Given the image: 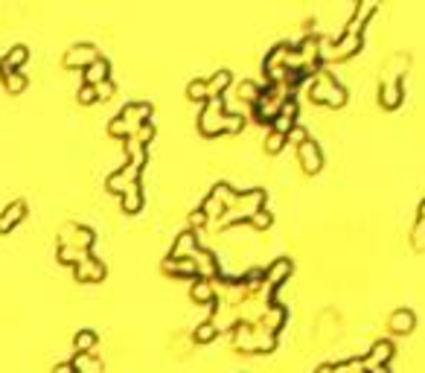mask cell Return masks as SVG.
I'll use <instances>...</instances> for the list:
<instances>
[{
    "label": "cell",
    "mask_w": 425,
    "mask_h": 373,
    "mask_svg": "<svg viewBox=\"0 0 425 373\" xmlns=\"http://www.w3.org/2000/svg\"><path fill=\"white\" fill-rule=\"evenodd\" d=\"M306 91H309V100L311 102H320V105H332V108H341L347 102V88L338 82L329 71L318 67L306 82Z\"/></svg>",
    "instance_id": "6da1fadb"
},
{
    "label": "cell",
    "mask_w": 425,
    "mask_h": 373,
    "mask_svg": "<svg viewBox=\"0 0 425 373\" xmlns=\"http://www.w3.org/2000/svg\"><path fill=\"white\" fill-rule=\"evenodd\" d=\"M262 204H265V190H248L242 192V196H236V201L224 210L221 216V225H233V222H242V219H251L257 210H262Z\"/></svg>",
    "instance_id": "7a4b0ae2"
},
{
    "label": "cell",
    "mask_w": 425,
    "mask_h": 373,
    "mask_svg": "<svg viewBox=\"0 0 425 373\" xmlns=\"http://www.w3.org/2000/svg\"><path fill=\"white\" fill-rule=\"evenodd\" d=\"M224 114H228V108H224L221 96H210L201 108V114H198V129H201L207 137L221 134L224 131Z\"/></svg>",
    "instance_id": "3957f363"
},
{
    "label": "cell",
    "mask_w": 425,
    "mask_h": 373,
    "mask_svg": "<svg viewBox=\"0 0 425 373\" xmlns=\"http://www.w3.org/2000/svg\"><path fill=\"white\" fill-rule=\"evenodd\" d=\"M123 122H125V131L134 134L143 122L152 120V105L149 102H129V105H123V111L117 114Z\"/></svg>",
    "instance_id": "277c9868"
},
{
    "label": "cell",
    "mask_w": 425,
    "mask_h": 373,
    "mask_svg": "<svg viewBox=\"0 0 425 373\" xmlns=\"http://www.w3.org/2000/svg\"><path fill=\"white\" fill-rule=\"evenodd\" d=\"M376 6H379V0H359L356 12H352V18H350L347 26H344V33H350V35H361V33H364V26H367V21L373 18Z\"/></svg>",
    "instance_id": "5b68a950"
},
{
    "label": "cell",
    "mask_w": 425,
    "mask_h": 373,
    "mask_svg": "<svg viewBox=\"0 0 425 373\" xmlns=\"http://www.w3.org/2000/svg\"><path fill=\"white\" fill-rule=\"evenodd\" d=\"M402 100H405L402 79H381V85H379V102H381V108L393 111V108L402 105Z\"/></svg>",
    "instance_id": "8992f818"
},
{
    "label": "cell",
    "mask_w": 425,
    "mask_h": 373,
    "mask_svg": "<svg viewBox=\"0 0 425 373\" xmlns=\"http://www.w3.org/2000/svg\"><path fill=\"white\" fill-rule=\"evenodd\" d=\"M297 161L303 163L306 172H320V167H323V152H320V146L309 137V140H303L300 146H297Z\"/></svg>",
    "instance_id": "52a82bcc"
},
{
    "label": "cell",
    "mask_w": 425,
    "mask_h": 373,
    "mask_svg": "<svg viewBox=\"0 0 425 373\" xmlns=\"http://www.w3.org/2000/svg\"><path fill=\"white\" fill-rule=\"evenodd\" d=\"M93 59H99V50L93 44H73V47H67L64 53V64L67 67H88Z\"/></svg>",
    "instance_id": "ba28073f"
},
{
    "label": "cell",
    "mask_w": 425,
    "mask_h": 373,
    "mask_svg": "<svg viewBox=\"0 0 425 373\" xmlns=\"http://www.w3.org/2000/svg\"><path fill=\"white\" fill-rule=\"evenodd\" d=\"M294 126H297V100L289 96V100L280 105V114L271 120V129L280 131V134H289Z\"/></svg>",
    "instance_id": "9c48e42d"
},
{
    "label": "cell",
    "mask_w": 425,
    "mask_h": 373,
    "mask_svg": "<svg viewBox=\"0 0 425 373\" xmlns=\"http://www.w3.org/2000/svg\"><path fill=\"white\" fill-rule=\"evenodd\" d=\"M198 251V230H183L172 245V260H190Z\"/></svg>",
    "instance_id": "30bf717a"
},
{
    "label": "cell",
    "mask_w": 425,
    "mask_h": 373,
    "mask_svg": "<svg viewBox=\"0 0 425 373\" xmlns=\"http://www.w3.org/2000/svg\"><path fill=\"white\" fill-rule=\"evenodd\" d=\"M108 73H111V64H108V59H105V56H99V59H93V62H91V64L82 71V79H84V85H99V82L111 79Z\"/></svg>",
    "instance_id": "8fae6325"
},
{
    "label": "cell",
    "mask_w": 425,
    "mask_h": 373,
    "mask_svg": "<svg viewBox=\"0 0 425 373\" xmlns=\"http://www.w3.org/2000/svg\"><path fill=\"white\" fill-rule=\"evenodd\" d=\"M30 59V47H24V44H15L3 59H0V73H9V71H18V67Z\"/></svg>",
    "instance_id": "7c38bea8"
},
{
    "label": "cell",
    "mask_w": 425,
    "mask_h": 373,
    "mask_svg": "<svg viewBox=\"0 0 425 373\" xmlns=\"http://www.w3.org/2000/svg\"><path fill=\"white\" fill-rule=\"evenodd\" d=\"M230 82H233L230 71H216L207 79V100H210V96H221L224 91L230 88Z\"/></svg>",
    "instance_id": "4fadbf2b"
},
{
    "label": "cell",
    "mask_w": 425,
    "mask_h": 373,
    "mask_svg": "<svg viewBox=\"0 0 425 373\" xmlns=\"http://www.w3.org/2000/svg\"><path fill=\"white\" fill-rule=\"evenodd\" d=\"M390 329L393 333H399V336L410 333V329H414V312L410 309H396L390 315Z\"/></svg>",
    "instance_id": "5bb4252c"
},
{
    "label": "cell",
    "mask_w": 425,
    "mask_h": 373,
    "mask_svg": "<svg viewBox=\"0 0 425 373\" xmlns=\"http://www.w3.org/2000/svg\"><path fill=\"white\" fill-rule=\"evenodd\" d=\"M291 271V260H286V257H280L277 262H274V266L271 269H268L265 271V280H268V286H277L282 278H286V274Z\"/></svg>",
    "instance_id": "9a60e30c"
},
{
    "label": "cell",
    "mask_w": 425,
    "mask_h": 373,
    "mask_svg": "<svg viewBox=\"0 0 425 373\" xmlns=\"http://www.w3.org/2000/svg\"><path fill=\"white\" fill-rule=\"evenodd\" d=\"M79 278H93V280H99V278H102V274H105V266H102V262H96L93 257H84L82 262H79Z\"/></svg>",
    "instance_id": "2e32d148"
},
{
    "label": "cell",
    "mask_w": 425,
    "mask_h": 373,
    "mask_svg": "<svg viewBox=\"0 0 425 373\" xmlns=\"http://www.w3.org/2000/svg\"><path fill=\"white\" fill-rule=\"evenodd\" d=\"M123 207L129 213H137L140 207H143V192H140V184H132L129 190L123 192Z\"/></svg>",
    "instance_id": "e0dca14e"
},
{
    "label": "cell",
    "mask_w": 425,
    "mask_h": 373,
    "mask_svg": "<svg viewBox=\"0 0 425 373\" xmlns=\"http://www.w3.org/2000/svg\"><path fill=\"white\" fill-rule=\"evenodd\" d=\"M24 201H12L9 207H6V213L3 216H0V230H6V228H12V225H15L18 222V219L24 216Z\"/></svg>",
    "instance_id": "ac0fdd59"
},
{
    "label": "cell",
    "mask_w": 425,
    "mask_h": 373,
    "mask_svg": "<svg viewBox=\"0 0 425 373\" xmlns=\"http://www.w3.org/2000/svg\"><path fill=\"white\" fill-rule=\"evenodd\" d=\"M187 96L192 102H207V79H192L187 85Z\"/></svg>",
    "instance_id": "d6986e66"
},
{
    "label": "cell",
    "mask_w": 425,
    "mask_h": 373,
    "mask_svg": "<svg viewBox=\"0 0 425 373\" xmlns=\"http://www.w3.org/2000/svg\"><path fill=\"white\" fill-rule=\"evenodd\" d=\"M236 91H239V100H245V102L253 105V102H257V96H260L262 88L257 85V82H248V79H245V82H239V88H236Z\"/></svg>",
    "instance_id": "ffe728a7"
},
{
    "label": "cell",
    "mask_w": 425,
    "mask_h": 373,
    "mask_svg": "<svg viewBox=\"0 0 425 373\" xmlns=\"http://www.w3.org/2000/svg\"><path fill=\"white\" fill-rule=\"evenodd\" d=\"M3 82H6V88H9L12 93H21V91L26 88V76H24L21 71H9V73H3Z\"/></svg>",
    "instance_id": "44dd1931"
},
{
    "label": "cell",
    "mask_w": 425,
    "mask_h": 373,
    "mask_svg": "<svg viewBox=\"0 0 425 373\" xmlns=\"http://www.w3.org/2000/svg\"><path fill=\"white\" fill-rule=\"evenodd\" d=\"M282 146H286V134H280V131H274V129L265 134V152H268V155H277Z\"/></svg>",
    "instance_id": "7402d4cb"
},
{
    "label": "cell",
    "mask_w": 425,
    "mask_h": 373,
    "mask_svg": "<svg viewBox=\"0 0 425 373\" xmlns=\"http://www.w3.org/2000/svg\"><path fill=\"white\" fill-rule=\"evenodd\" d=\"M201 210H204V216H207V219H212V216H219V219H221L228 207H224V204H221L216 196H207V199H204V204H201Z\"/></svg>",
    "instance_id": "603a6c76"
},
{
    "label": "cell",
    "mask_w": 425,
    "mask_h": 373,
    "mask_svg": "<svg viewBox=\"0 0 425 373\" xmlns=\"http://www.w3.org/2000/svg\"><path fill=\"white\" fill-rule=\"evenodd\" d=\"M210 196H216V199H219L224 207H230V204L236 201V192H233V187H230V184H216V187H212Z\"/></svg>",
    "instance_id": "cb8c5ba5"
},
{
    "label": "cell",
    "mask_w": 425,
    "mask_h": 373,
    "mask_svg": "<svg viewBox=\"0 0 425 373\" xmlns=\"http://www.w3.org/2000/svg\"><path fill=\"white\" fill-rule=\"evenodd\" d=\"M192 298H195V300H201V303H210V300H212V286H210L207 280H195V286H192Z\"/></svg>",
    "instance_id": "d4e9b609"
},
{
    "label": "cell",
    "mask_w": 425,
    "mask_h": 373,
    "mask_svg": "<svg viewBox=\"0 0 425 373\" xmlns=\"http://www.w3.org/2000/svg\"><path fill=\"white\" fill-rule=\"evenodd\" d=\"M242 126H245V117L242 114H233V111L224 114V131L236 134V131H242Z\"/></svg>",
    "instance_id": "484cf974"
},
{
    "label": "cell",
    "mask_w": 425,
    "mask_h": 373,
    "mask_svg": "<svg viewBox=\"0 0 425 373\" xmlns=\"http://www.w3.org/2000/svg\"><path fill=\"white\" fill-rule=\"evenodd\" d=\"M390 344L388 341H379L376 344V347H373V353H370V362H388V358H390Z\"/></svg>",
    "instance_id": "4316f807"
},
{
    "label": "cell",
    "mask_w": 425,
    "mask_h": 373,
    "mask_svg": "<svg viewBox=\"0 0 425 373\" xmlns=\"http://www.w3.org/2000/svg\"><path fill=\"white\" fill-rule=\"evenodd\" d=\"M251 225H253V228H257V230H265L268 225H271V213H268V210H265V207H262V210H257V213H253V216H251Z\"/></svg>",
    "instance_id": "83f0119b"
},
{
    "label": "cell",
    "mask_w": 425,
    "mask_h": 373,
    "mask_svg": "<svg viewBox=\"0 0 425 373\" xmlns=\"http://www.w3.org/2000/svg\"><path fill=\"white\" fill-rule=\"evenodd\" d=\"M93 88H96V100H108V96H114V91H117V85L111 79L99 82V85H93Z\"/></svg>",
    "instance_id": "f1b7e54d"
},
{
    "label": "cell",
    "mask_w": 425,
    "mask_h": 373,
    "mask_svg": "<svg viewBox=\"0 0 425 373\" xmlns=\"http://www.w3.org/2000/svg\"><path fill=\"white\" fill-rule=\"evenodd\" d=\"M286 140H291V143H297V146H300L303 140H309V131H306L303 126H294V129L286 134Z\"/></svg>",
    "instance_id": "f546056e"
},
{
    "label": "cell",
    "mask_w": 425,
    "mask_h": 373,
    "mask_svg": "<svg viewBox=\"0 0 425 373\" xmlns=\"http://www.w3.org/2000/svg\"><path fill=\"white\" fill-rule=\"evenodd\" d=\"M79 102H84V105H88V102H96V88H93V85H84V82H82V88H79Z\"/></svg>",
    "instance_id": "4dcf8cb0"
},
{
    "label": "cell",
    "mask_w": 425,
    "mask_h": 373,
    "mask_svg": "<svg viewBox=\"0 0 425 373\" xmlns=\"http://www.w3.org/2000/svg\"><path fill=\"white\" fill-rule=\"evenodd\" d=\"M216 329H219V327H212V324H201V329L195 333V338H198V341H210L212 336H216Z\"/></svg>",
    "instance_id": "1f68e13d"
},
{
    "label": "cell",
    "mask_w": 425,
    "mask_h": 373,
    "mask_svg": "<svg viewBox=\"0 0 425 373\" xmlns=\"http://www.w3.org/2000/svg\"><path fill=\"white\" fill-rule=\"evenodd\" d=\"M207 222V216H204V210H201V207H198V210L195 213H190V225H195V228H201Z\"/></svg>",
    "instance_id": "d6a6232c"
},
{
    "label": "cell",
    "mask_w": 425,
    "mask_h": 373,
    "mask_svg": "<svg viewBox=\"0 0 425 373\" xmlns=\"http://www.w3.org/2000/svg\"><path fill=\"white\" fill-rule=\"evenodd\" d=\"M318 373H332V367H320V370H318Z\"/></svg>",
    "instance_id": "836d02e7"
},
{
    "label": "cell",
    "mask_w": 425,
    "mask_h": 373,
    "mask_svg": "<svg viewBox=\"0 0 425 373\" xmlns=\"http://www.w3.org/2000/svg\"><path fill=\"white\" fill-rule=\"evenodd\" d=\"M59 373H70V367H59Z\"/></svg>",
    "instance_id": "e575fe53"
}]
</instances>
